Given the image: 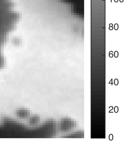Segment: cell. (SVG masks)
I'll use <instances>...</instances> for the list:
<instances>
[]
</instances>
